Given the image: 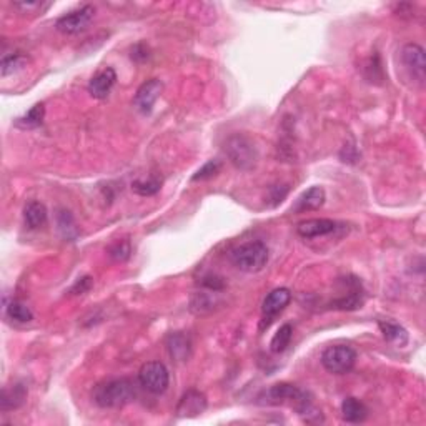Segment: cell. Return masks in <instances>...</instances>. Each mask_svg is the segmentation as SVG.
Here are the masks:
<instances>
[{"label":"cell","mask_w":426,"mask_h":426,"mask_svg":"<svg viewBox=\"0 0 426 426\" xmlns=\"http://www.w3.org/2000/svg\"><path fill=\"white\" fill-rule=\"evenodd\" d=\"M134 381L129 378H112L97 383L92 390L93 403L100 408H123L135 398Z\"/></svg>","instance_id":"cell-1"},{"label":"cell","mask_w":426,"mask_h":426,"mask_svg":"<svg viewBox=\"0 0 426 426\" xmlns=\"http://www.w3.org/2000/svg\"><path fill=\"white\" fill-rule=\"evenodd\" d=\"M268 258H270V251L263 242H246V244L237 246L230 253V260L238 270L245 271V274H257L267 267Z\"/></svg>","instance_id":"cell-2"},{"label":"cell","mask_w":426,"mask_h":426,"mask_svg":"<svg viewBox=\"0 0 426 426\" xmlns=\"http://www.w3.org/2000/svg\"><path fill=\"white\" fill-rule=\"evenodd\" d=\"M230 161L240 170H251L257 165L258 152L255 148L253 142L245 135H232L225 145Z\"/></svg>","instance_id":"cell-3"},{"label":"cell","mask_w":426,"mask_h":426,"mask_svg":"<svg viewBox=\"0 0 426 426\" xmlns=\"http://www.w3.org/2000/svg\"><path fill=\"white\" fill-rule=\"evenodd\" d=\"M356 363V352L348 345H333L322 353V365L328 373L347 374Z\"/></svg>","instance_id":"cell-4"},{"label":"cell","mask_w":426,"mask_h":426,"mask_svg":"<svg viewBox=\"0 0 426 426\" xmlns=\"http://www.w3.org/2000/svg\"><path fill=\"white\" fill-rule=\"evenodd\" d=\"M260 400H262V403L267 404L290 403L297 411L298 408L303 407V404L312 398H310V395L306 393V391H301L298 386L292 385V383H276V385H271L270 388L263 391Z\"/></svg>","instance_id":"cell-5"},{"label":"cell","mask_w":426,"mask_h":426,"mask_svg":"<svg viewBox=\"0 0 426 426\" xmlns=\"http://www.w3.org/2000/svg\"><path fill=\"white\" fill-rule=\"evenodd\" d=\"M139 381L150 393L161 395L170 385V373L161 361H148L140 368Z\"/></svg>","instance_id":"cell-6"},{"label":"cell","mask_w":426,"mask_h":426,"mask_svg":"<svg viewBox=\"0 0 426 426\" xmlns=\"http://www.w3.org/2000/svg\"><path fill=\"white\" fill-rule=\"evenodd\" d=\"M93 17H95V7L84 6L77 8V10L69 12V14L62 15L55 22V27H57L58 32L65 33V36H75V33L84 32L90 25Z\"/></svg>","instance_id":"cell-7"},{"label":"cell","mask_w":426,"mask_h":426,"mask_svg":"<svg viewBox=\"0 0 426 426\" xmlns=\"http://www.w3.org/2000/svg\"><path fill=\"white\" fill-rule=\"evenodd\" d=\"M402 57L403 69L408 72L410 79L416 80L420 85L425 84L426 74V61H425V50L418 44H407L400 52Z\"/></svg>","instance_id":"cell-8"},{"label":"cell","mask_w":426,"mask_h":426,"mask_svg":"<svg viewBox=\"0 0 426 426\" xmlns=\"http://www.w3.org/2000/svg\"><path fill=\"white\" fill-rule=\"evenodd\" d=\"M290 300H292V292L288 288H275L274 292L268 293L262 305V325L260 328L265 330L270 326L276 315H280L287 308Z\"/></svg>","instance_id":"cell-9"},{"label":"cell","mask_w":426,"mask_h":426,"mask_svg":"<svg viewBox=\"0 0 426 426\" xmlns=\"http://www.w3.org/2000/svg\"><path fill=\"white\" fill-rule=\"evenodd\" d=\"M164 92V84L159 79H150L139 87L137 93L134 97V106L140 113L148 115L153 110V105L159 100V97Z\"/></svg>","instance_id":"cell-10"},{"label":"cell","mask_w":426,"mask_h":426,"mask_svg":"<svg viewBox=\"0 0 426 426\" xmlns=\"http://www.w3.org/2000/svg\"><path fill=\"white\" fill-rule=\"evenodd\" d=\"M207 396L198 390H189L178 400L175 413L178 418H195L207 410Z\"/></svg>","instance_id":"cell-11"},{"label":"cell","mask_w":426,"mask_h":426,"mask_svg":"<svg viewBox=\"0 0 426 426\" xmlns=\"http://www.w3.org/2000/svg\"><path fill=\"white\" fill-rule=\"evenodd\" d=\"M117 84V72L112 67H105L100 72H97L88 82V93L97 100H104L110 95L113 85Z\"/></svg>","instance_id":"cell-12"},{"label":"cell","mask_w":426,"mask_h":426,"mask_svg":"<svg viewBox=\"0 0 426 426\" xmlns=\"http://www.w3.org/2000/svg\"><path fill=\"white\" fill-rule=\"evenodd\" d=\"M338 223L330 219H312L300 221L297 225V233L301 238H317L333 233Z\"/></svg>","instance_id":"cell-13"},{"label":"cell","mask_w":426,"mask_h":426,"mask_svg":"<svg viewBox=\"0 0 426 426\" xmlns=\"http://www.w3.org/2000/svg\"><path fill=\"white\" fill-rule=\"evenodd\" d=\"M167 350L172 360H175L177 363L187 361L191 355V342L190 336L182 333V331H175V333H170L167 338Z\"/></svg>","instance_id":"cell-14"},{"label":"cell","mask_w":426,"mask_h":426,"mask_svg":"<svg viewBox=\"0 0 426 426\" xmlns=\"http://www.w3.org/2000/svg\"><path fill=\"white\" fill-rule=\"evenodd\" d=\"M326 200V194L322 187H312V189L305 190L300 197L297 198V203L293 205V212L297 213H305V212H313L323 207Z\"/></svg>","instance_id":"cell-15"},{"label":"cell","mask_w":426,"mask_h":426,"mask_svg":"<svg viewBox=\"0 0 426 426\" xmlns=\"http://www.w3.org/2000/svg\"><path fill=\"white\" fill-rule=\"evenodd\" d=\"M27 400V388L24 383H15V385L6 386L2 391V400H0V410L3 413L17 410Z\"/></svg>","instance_id":"cell-16"},{"label":"cell","mask_w":426,"mask_h":426,"mask_svg":"<svg viewBox=\"0 0 426 426\" xmlns=\"http://www.w3.org/2000/svg\"><path fill=\"white\" fill-rule=\"evenodd\" d=\"M368 416V408L358 398H345L342 403V418L347 423H361Z\"/></svg>","instance_id":"cell-17"},{"label":"cell","mask_w":426,"mask_h":426,"mask_svg":"<svg viewBox=\"0 0 426 426\" xmlns=\"http://www.w3.org/2000/svg\"><path fill=\"white\" fill-rule=\"evenodd\" d=\"M24 220L29 228L37 230L47 223V208L40 202H31L24 208Z\"/></svg>","instance_id":"cell-18"},{"label":"cell","mask_w":426,"mask_h":426,"mask_svg":"<svg viewBox=\"0 0 426 426\" xmlns=\"http://www.w3.org/2000/svg\"><path fill=\"white\" fill-rule=\"evenodd\" d=\"M380 326L383 336H385L386 342L398 345V347H403L408 342V331L404 330L402 325L395 322H380L378 323Z\"/></svg>","instance_id":"cell-19"},{"label":"cell","mask_w":426,"mask_h":426,"mask_svg":"<svg viewBox=\"0 0 426 426\" xmlns=\"http://www.w3.org/2000/svg\"><path fill=\"white\" fill-rule=\"evenodd\" d=\"M45 117V105L44 104H36L29 110L24 117L17 118V127L20 129H36V127L42 125Z\"/></svg>","instance_id":"cell-20"},{"label":"cell","mask_w":426,"mask_h":426,"mask_svg":"<svg viewBox=\"0 0 426 426\" xmlns=\"http://www.w3.org/2000/svg\"><path fill=\"white\" fill-rule=\"evenodd\" d=\"M6 313L8 318L14 320V322H19V323H29L33 320L32 310L20 300L8 301V303L6 305Z\"/></svg>","instance_id":"cell-21"},{"label":"cell","mask_w":426,"mask_h":426,"mask_svg":"<svg viewBox=\"0 0 426 426\" xmlns=\"http://www.w3.org/2000/svg\"><path fill=\"white\" fill-rule=\"evenodd\" d=\"M292 336H293V326L285 323V325L280 326V330L274 335V338H271L270 350L274 353H283L287 350L290 342H292Z\"/></svg>","instance_id":"cell-22"},{"label":"cell","mask_w":426,"mask_h":426,"mask_svg":"<svg viewBox=\"0 0 426 426\" xmlns=\"http://www.w3.org/2000/svg\"><path fill=\"white\" fill-rule=\"evenodd\" d=\"M161 189V178L150 177L147 180H135L132 183V190L140 197H152V195L159 194Z\"/></svg>","instance_id":"cell-23"},{"label":"cell","mask_w":426,"mask_h":426,"mask_svg":"<svg viewBox=\"0 0 426 426\" xmlns=\"http://www.w3.org/2000/svg\"><path fill=\"white\" fill-rule=\"evenodd\" d=\"M29 58L24 54H12V55H3L2 62H0V70H2V77L15 74L17 70H20L27 63Z\"/></svg>","instance_id":"cell-24"},{"label":"cell","mask_w":426,"mask_h":426,"mask_svg":"<svg viewBox=\"0 0 426 426\" xmlns=\"http://www.w3.org/2000/svg\"><path fill=\"white\" fill-rule=\"evenodd\" d=\"M57 225H58V230H61L63 238H67V240H72V238L77 237L74 216H72V213L69 210H58Z\"/></svg>","instance_id":"cell-25"},{"label":"cell","mask_w":426,"mask_h":426,"mask_svg":"<svg viewBox=\"0 0 426 426\" xmlns=\"http://www.w3.org/2000/svg\"><path fill=\"white\" fill-rule=\"evenodd\" d=\"M220 168H221V161L220 160L207 161V164L203 165V167L200 168L194 177H191V182H198V180L202 182V180H208V178H213L216 175V173L220 172Z\"/></svg>","instance_id":"cell-26"},{"label":"cell","mask_w":426,"mask_h":426,"mask_svg":"<svg viewBox=\"0 0 426 426\" xmlns=\"http://www.w3.org/2000/svg\"><path fill=\"white\" fill-rule=\"evenodd\" d=\"M12 6L22 14H44L50 7V2H14Z\"/></svg>","instance_id":"cell-27"},{"label":"cell","mask_w":426,"mask_h":426,"mask_svg":"<svg viewBox=\"0 0 426 426\" xmlns=\"http://www.w3.org/2000/svg\"><path fill=\"white\" fill-rule=\"evenodd\" d=\"M109 255L117 262H125L130 257V244L127 240H118L113 245H110Z\"/></svg>","instance_id":"cell-28"},{"label":"cell","mask_w":426,"mask_h":426,"mask_svg":"<svg viewBox=\"0 0 426 426\" xmlns=\"http://www.w3.org/2000/svg\"><path fill=\"white\" fill-rule=\"evenodd\" d=\"M90 288H92V276H82V278L77 280V283L72 287L70 293H74V295H82V293H87Z\"/></svg>","instance_id":"cell-29"},{"label":"cell","mask_w":426,"mask_h":426,"mask_svg":"<svg viewBox=\"0 0 426 426\" xmlns=\"http://www.w3.org/2000/svg\"><path fill=\"white\" fill-rule=\"evenodd\" d=\"M148 47L143 44H137L132 49V58H134L135 62H145L148 58Z\"/></svg>","instance_id":"cell-30"}]
</instances>
